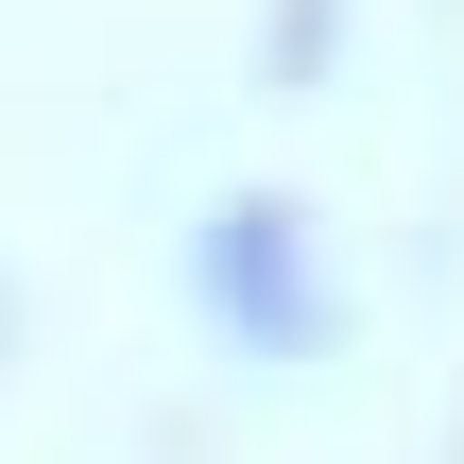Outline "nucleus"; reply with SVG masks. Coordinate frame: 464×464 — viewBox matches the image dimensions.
Masks as SVG:
<instances>
[{
    "instance_id": "1",
    "label": "nucleus",
    "mask_w": 464,
    "mask_h": 464,
    "mask_svg": "<svg viewBox=\"0 0 464 464\" xmlns=\"http://www.w3.org/2000/svg\"><path fill=\"white\" fill-rule=\"evenodd\" d=\"M207 310H224L241 344H327L310 224H293V207H224V224H207Z\"/></svg>"
}]
</instances>
